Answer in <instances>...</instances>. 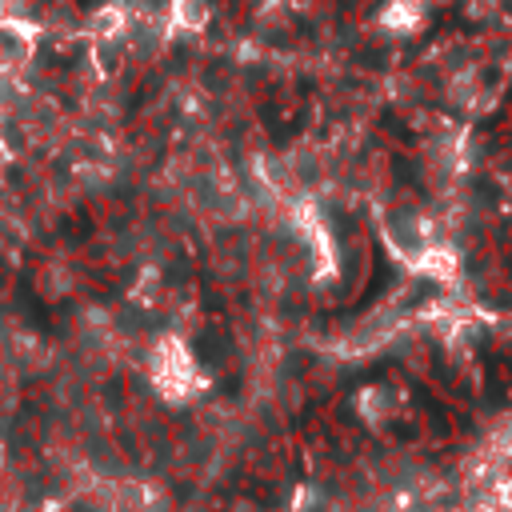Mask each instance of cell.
I'll use <instances>...</instances> for the list:
<instances>
[{
    "label": "cell",
    "instance_id": "277c9868",
    "mask_svg": "<svg viewBox=\"0 0 512 512\" xmlns=\"http://www.w3.org/2000/svg\"><path fill=\"white\" fill-rule=\"evenodd\" d=\"M128 24V12H124V4H108V8H100L96 12V20H92V32H100V36H112V32H120Z\"/></svg>",
    "mask_w": 512,
    "mask_h": 512
},
{
    "label": "cell",
    "instance_id": "3957f363",
    "mask_svg": "<svg viewBox=\"0 0 512 512\" xmlns=\"http://www.w3.org/2000/svg\"><path fill=\"white\" fill-rule=\"evenodd\" d=\"M360 412H364V420H372V424L388 420V412H392V392H388L384 384H372L368 392H360Z\"/></svg>",
    "mask_w": 512,
    "mask_h": 512
},
{
    "label": "cell",
    "instance_id": "7a4b0ae2",
    "mask_svg": "<svg viewBox=\"0 0 512 512\" xmlns=\"http://www.w3.org/2000/svg\"><path fill=\"white\" fill-rule=\"evenodd\" d=\"M168 16H172V28H204V20H208V4L204 0H172V8H168Z\"/></svg>",
    "mask_w": 512,
    "mask_h": 512
},
{
    "label": "cell",
    "instance_id": "5b68a950",
    "mask_svg": "<svg viewBox=\"0 0 512 512\" xmlns=\"http://www.w3.org/2000/svg\"><path fill=\"white\" fill-rule=\"evenodd\" d=\"M228 512H260V504H252V500H236Z\"/></svg>",
    "mask_w": 512,
    "mask_h": 512
},
{
    "label": "cell",
    "instance_id": "6da1fadb",
    "mask_svg": "<svg viewBox=\"0 0 512 512\" xmlns=\"http://www.w3.org/2000/svg\"><path fill=\"white\" fill-rule=\"evenodd\" d=\"M152 380H156V392L160 396L184 400V396H192L200 388V368H196L192 352L180 340H164L152 352Z\"/></svg>",
    "mask_w": 512,
    "mask_h": 512
}]
</instances>
